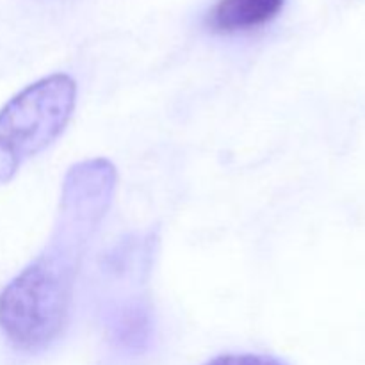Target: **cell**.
Instances as JSON below:
<instances>
[{"mask_svg": "<svg viewBox=\"0 0 365 365\" xmlns=\"http://www.w3.org/2000/svg\"><path fill=\"white\" fill-rule=\"evenodd\" d=\"M116 184V166L106 157L66 171L48 241L0 292V331L14 349L36 355L66 331L82 262L113 205Z\"/></svg>", "mask_w": 365, "mask_h": 365, "instance_id": "1", "label": "cell"}, {"mask_svg": "<svg viewBox=\"0 0 365 365\" xmlns=\"http://www.w3.org/2000/svg\"><path fill=\"white\" fill-rule=\"evenodd\" d=\"M77 106V82L52 73L32 82L0 109V185L66 130Z\"/></svg>", "mask_w": 365, "mask_h": 365, "instance_id": "2", "label": "cell"}, {"mask_svg": "<svg viewBox=\"0 0 365 365\" xmlns=\"http://www.w3.org/2000/svg\"><path fill=\"white\" fill-rule=\"evenodd\" d=\"M284 6L285 0H217L207 13L205 27L221 36L252 32L271 24Z\"/></svg>", "mask_w": 365, "mask_h": 365, "instance_id": "3", "label": "cell"}, {"mask_svg": "<svg viewBox=\"0 0 365 365\" xmlns=\"http://www.w3.org/2000/svg\"><path fill=\"white\" fill-rule=\"evenodd\" d=\"M106 327L114 344L127 351L139 353L152 342L155 330L153 310L141 296H128L110 305Z\"/></svg>", "mask_w": 365, "mask_h": 365, "instance_id": "4", "label": "cell"}, {"mask_svg": "<svg viewBox=\"0 0 365 365\" xmlns=\"http://www.w3.org/2000/svg\"><path fill=\"white\" fill-rule=\"evenodd\" d=\"M203 365H289L285 360L260 353H227Z\"/></svg>", "mask_w": 365, "mask_h": 365, "instance_id": "5", "label": "cell"}]
</instances>
